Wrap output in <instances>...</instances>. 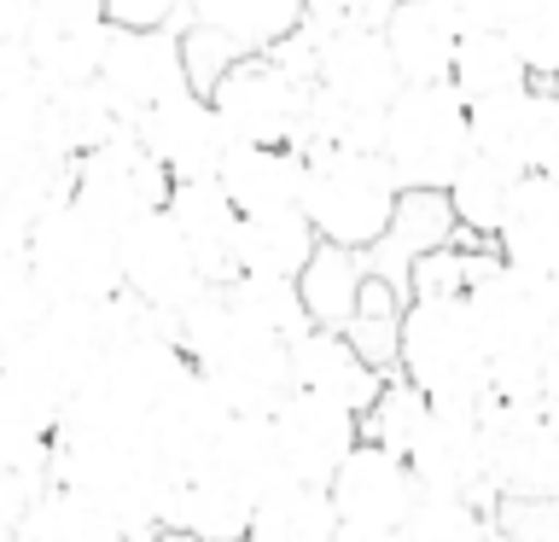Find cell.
<instances>
[{
    "label": "cell",
    "mask_w": 559,
    "mask_h": 542,
    "mask_svg": "<svg viewBox=\"0 0 559 542\" xmlns=\"http://www.w3.org/2000/svg\"><path fill=\"white\" fill-rule=\"evenodd\" d=\"M484 461L496 502H542L559 496V437L542 402H484Z\"/></svg>",
    "instance_id": "cell-9"
},
{
    "label": "cell",
    "mask_w": 559,
    "mask_h": 542,
    "mask_svg": "<svg viewBox=\"0 0 559 542\" xmlns=\"http://www.w3.org/2000/svg\"><path fill=\"white\" fill-rule=\"evenodd\" d=\"M478 257L484 251H466V245H431L408 262V292H466Z\"/></svg>",
    "instance_id": "cell-38"
},
{
    "label": "cell",
    "mask_w": 559,
    "mask_h": 542,
    "mask_svg": "<svg viewBox=\"0 0 559 542\" xmlns=\"http://www.w3.org/2000/svg\"><path fill=\"white\" fill-rule=\"evenodd\" d=\"M251 496L234 484H216V479H192L181 472L169 496V514H164V531L169 537H210V542H234V537H251Z\"/></svg>",
    "instance_id": "cell-27"
},
{
    "label": "cell",
    "mask_w": 559,
    "mask_h": 542,
    "mask_svg": "<svg viewBox=\"0 0 559 542\" xmlns=\"http://www.w3.org/2000/svg\"><path fill=\"white\" fill-rule=\"evenodd\" d=\"M554 82H559V76H554Z\"/></svg>",
    "instance_id": "cell-43"
},
{
    "label": "cell",
    "mask_w": 559,
    "mask_h": 542,
    "mask_svg": "<svg viewBox=\"0 0 559 542\" xmlns=\"http://www.w3.org/2000/svg\"><path fill=\"white\" fill-rule=\"evenodd\" d=\"M169 187H175V175L164 169V157H157L146 140L134 134V122H129V129L111 134L105 146H94V152L76 157L70 199H76L82 210H94L99 222L129 227L134 216H146V210L169 204Z\"/></svg>",
    "instance_id": "cell-8"
},
{
    "label": "cell",
    "mask_w": 559,
    "mask_h": 542,
    "mask_svg": "<svg viewBox=\"0 0 559 542\" xmlns=\"http://www.w3.org/2000/svg\"><path fill=\"white\" fill-rule=\"evenodd\" d=\"M384 157L402 187L443 192L472 157V99L454 82H402L384 111Z\"/></svg>",
    "instance_id": "cell-4"
},
{
    "label": "cell",
    "mask_w": 559,
    "mask_h": 542,
    "mask_svg": "<svg viewBox=\"0 0 559 542\" xmlns=\"http://www.w3.org/2000/svg\"><path fill=\"white\" fill-rule=\"evenodd\" d=\"M314 251H321V227L309 222L304 204L257 210V216L239 222V269H251V274H286V280H297L309 269Z\"/></svg>",
    "instance_id": "cell-26"
},
{
    "label": "cell",
    "mask_w": 559,
    "mask_h": 542,
    "mask_svg": "<svg viewBox=\"0 0 559 542\" xmlns=\"http://www.w3.org/2000/svg\"><path fill=\"white\" fill-rule=\"evenodd\" d=\"M175 339H181V350L204 367L210 385H216L239 414H274L280 402L292 397L286 339L245 321V315L227 304L222 280H210V286L175 315Z\"/></svg>",
    "instance_id": "cell-1"
},
{
    "label": "cell",
    "mask_w": 559,
    "mask_h": 542,
    "mask_svg": "<svg viewBox=\"0 0 559 542\" xmlns=\"http://www.w3.org/2000/svg\"><path fill=\"white\" fill-rule=\"evenodd\" d=\"M251 542H338V507L332 490L297 472H274L257 490L251 507Z\"/></svg>",
    "instance_id": "cell-23"
},
{
    "label": "cell",
    "mask_w": 559,
    "mask_h": 542,
    "mask_svg": "<svg viewBox=\"0 0 559 542\" xmlns=\"http://www.w3.org/2000/svg\"><path fill=\"white\" fill-rule=\"evenodd\" d=\"M367 269H373V251H356V245L321 239V251L309 257L304 274H297V286H304V304H309L314 321L344 327L349 315H356V297H361Z\"/></svg>",
    "instance_id": "cell-31"
},
{
    "label": "cell",
    "mask_w": 559,
    "mask_h": 542,
    "mask_svg": "<svg viewBox=\"0 0 559 542\" xmlns=\"http://www.w3.org/2000/svg\"><path fill=\"white\" fill-rule=\"evenodd\" d=\"M17 537L24 542H117L129 531H122V519L105 502H94V496H82V490L52 479L41 496L29 502V514L17 519Z\"/></svg>",
    "instance_id": "cell-28"
},
{
    "label": "cell",
    "mask_w": 559,
    "mask_h": 542,
    "mask_svg": "<svg viewBox=\"0 0 559 542\" xmlns=\"http://www.w3.org/2000/svg\"><path fill=\"white\" fill-rule=\"evenodd\" d=\"M47 309H52V292L29 269V251H0V356L12 344H24Z\"/></svg>",
    "instance_id": "cell-35"
},
{
    "label": "cell",
    "mask_w": 559,
    "mask_h": 542,
    "mask_svg": "<svg viewBox=\"0 0 559 542\" xmlns=\"http://www.w3.org/2000/svg\"><path fill=\"white\" fill-rule=\"evenodd\" d=\"M402 181L384 152L361 146H309V181H304V210L332 245H356L379 251L396 222Z\"/></svg>",
    "instance_id": "cell-3"
},
{
    "label": "cell",
    "mask_w": 559,
    "mask_h": 542,
    "mask_svg": "<svg viewBox=\"0 0 559 542\" xmlns=\"http://www.w3.org/2000/svg\"><path fill=\"white\" fill-rule=\"evenodd\" d=\"M489 332L466 292H408L396 367L443 409H484L489 397Z\"/></svg>",
    "instance_id": "cell-2"
},
{
    "label": "cell",
    "mask_w": 559,
    "mask_h": 542,
    "mask_svg": "<svg viewBox=\"0 0 559 542\" xmlns=\"http://www.w3.org/2000/svg\"><path fill=\"white\" fill-rule=\"evenodd\" d=\"M484 537H501L496 507L472 496H443V490H419L408 531H402V542H484Z\"/></svg>",
    "instance_id": "cell-33"
},
{
    "label": "cell",
    "mask_w": 559,
    "mask_h": 542,
    "mask_svg": "<svg viewBox=\"0 0 559 542\" xmlns=\"http://www.w3.org/2000/svg\"><path fill=\"white\" fill-rule=\"evenodd\" d=\"M99 82L111 87V99L122 111H146V105L169 99L175 87H192L187 76V47L175 24H152V30H111L99 59Z\"/></svg>",
    "instance_id": "cell-14"
},
{
    "label": "cell",
    "mask_w": 559,
    "mask_h": 542,
    "mask_svg": "<svg viewBox=\"0 0 559 542\" xmlns=\"http://www.w3.org/2000/svg\"><path fill=\"white\" fill-rule=\"evenodd\" d=\"M111 17H105V0H35L29 17V59L41 70L47 87L64 82H87L99 76L105 42H111Z\"/></svg>",
    "instance_id": "cell-15"
},
{
    "label": "cell",
    "mask_w": 559,
    "mask_h": 542,
    "mask_svg": "<svg viewBox=\"0 0 559 542\" xmlns=\"http://www.w3.org/2000/svg\"><path fill=\"white\" fill-rule=\"evenodd\" d=\"M426 420H431V397L419 391L402 367H391L384 385H379V397L361 409V437H373V444H391V449L408 455Z\"/></svg>",
    "instance_id": "cell-34"
},
{
    "label": "cell",
    "mask_w": 559,
    "mask_h": 542,
    "mask_svg": "<svg viewBox=\"0 0 559 542\" xmlns=\"http://www.w3.org/2000/svg\"><path fill=\"white\" fill-rule=\"evenodd\" d=\"M356 444H361V409H349V402H338V397L297 391V385H292V397L274 409L280 467L297 472V479L326 484Z\"/></svg>",
    "instance_id": "cell-12"
},
{
    "label": "cell",
    "mask_w": 559,
    "mask_h": 542,
    "mask_svg": "<svg viewBox=\"0 0 559 542\" xmlns=\"http://www.w3.org/2000/svg\"><path fill=\"white\" fill-rule=\"evenodd\" d=\"M210 105H216V117L227 122L234 140H292V146H304L314 82L286 70L269 47L234 52L227 70L210 82Z\"/></svg>",
    "instance_id": "cell-7"
},
{
    "label": "cell",
    "mask_w": 559,
    "mask_h": 542,
    "mask_svg": "<svg viewBox=\"0 0 559 542\" xmlns=\"http://www.w3.org/2000/svg\"><path fill=\"white\" fill-rule=\"evenodd\" d=\"M513 187H519V169H507L501 157H489L472 146V157L461 169H454V181L443 187L449 192V216L466 227V234H484V239H496V227L507 216V199H513Z\"/></svg>",
    "instance_id": "cell-30"
},
{
    "label": "cell",
    "mask_w": 559,
    "mask_h": 542,
    "mask_svg": "<svg viewBox=\"0 0 559 542\" xmlns=\"http://www.w3.org/2000/svg\"><path fill=\"white\" fill-rule=\"evenodd\" d=\"M437 7H443L461 30H478V24H501L507 0H437Z\"/></svg>",
    "instance_id": "cell-41"
},
{
    "label": "cell",
    "mask_w": 559,
    "mask_h": 542,
    "mask_svg": "<svg viewBox=\"0 0 559 542\" xmlns=\"http://www.w3.org/2000/svg\"><path fill=\"white\" fill-rule=\"evenodd\" d=\"M52 479H35V472H17V467H0V519H24L29 514V502L41 496Z\"/></svg>",
    "instance_id": "cell-40"
},
{
    "label": "cell",
    "mask_w": 559,
    "mask_h": 542,
    "mask_svg": "<svg viewBox=\"0 0 559 542\" xmlns=\"http://www.w3.org/2000/svg\"><path fill=\"white\" fill-rule=\"evenodd\" d=\"M24 251L52 297H117L122 292V227L99 222L76 199L47 204L29 227Z\"/></svg>",
    "instance_id": "cell-5"
},
{
    "label": "cell",
    "mask_w": 559,
    "mask_h": 542,
    "mask_svg": "<svg viewBox=\"0 0 559 542\" xmlns=\"http://www.w3.org/2000/svg\"><path fill=\"white\" fill-rule=\"evenodd\" d=\"M496 245L507 262L536 274H559V175L554 169H524L507 216L496 227Z\"/></svg>",
    "instance_id": "cell-22"
},
{
    "label": "cell",
    "mask_w": 559,
    "mask_h": 542,
    "mask_svg": "<svg viewBox=\"0 0 559 542\" xmlns=\"http://www.w3.org/2000/svg\"><path fill=\"white\" fill-rule=\"evenodd\" d=\"M332 507H338V542H402L408 514L419 502V472L402 449L361 437L326 479Z\"/></svg>",
    "instance_id": "cell-6"
},
{
    "label": "cell",
    "mask_w": 559,
    "mask_h": 542,
    "mask_svg": "<svg viewBox=\"0 0 559 542\" xmlns=\"http://www.w3.org/2000/svg\"><path fill=\"white\" fill-rule=\"evenodd\" d=\"M472 146L507 169H554L559 157V82H519L507 94L472 99Z\"/></svg>",
    "instance_id": "cell-11"
},
{
    "label": "cell",
    "mask_w": 559,
    "mask_h": 542,
    "mask_svg": "<svg viewBox=\"0 0 559 542\" xmlns=\"http://www.w3.org/2000/svg\"><path fill=\"white\" fill-rule=\"evenodd\" d=\"M542 414H548V426H554V437H559V385H554L548 397H542Z\"/></svg>",
    "instance_id": "cell-42"
},
{
    "label": "cell",
    "mask_w": 559,
    "mask_h": 542,
    "mask_svg": "<svg viewBox=\"0 0 559 542\" xmlns=\"http://www.w3.org/2000/svg\"><path fill=\"white\" fill-rule=\"evenodd\" d=\"M169 216L181 222V234L192 239L210 280H234L239 274V222L245 210L234 204V192L222 187V175H181L169 187Z\"/></svg>",
    "instance_id": "cell-20"
},
{
    "label": "cell",
    "mask_w": 559,
    "mask_h": 542,
    "mask_svg": "<svg viewBox=\"0 0 559 542\" xmlns=\"http://www.w3.org/2000/svg\"><path fill=\"white\" fill-rule=\"evenodd\" d=\"M227 420H234V402L210 385V374L199 362H187L181 374L164 385V397L152 402V432H157V444L175 455L181 472L210 449V437H216Z\"/></svg>",
    "instance_id": "cell-21"
},
{
    "label": "cell",
    "mask_w": 559,
    "mask_h": 542,
    "mask_svg": "<svg viewBox=\"0 0 559 542\" xmlns=\"http://www.w3.org/2000/svg\"><path fill=\"white\" fill-rule=\"evenodd\" d=\"M344 332L356 339L379 367H396V339H402V297L396 286L384 280L379 269H367L361 280V297H356V315L344 321Z\"/></svg>",
    "instance_id": "cell-36"
},
{
    "label": "cell",
    "mask_w": 559,
    "mask_h": 542,
    "mask_svg": "<svg viewBox=\"0 0 559 542\" xmlns=\"http://www.w3.org/2000/svg\"><path fill=\"white\" fill-rule=\"evenodd\" d=\"M129 129V111L111 99V87L99 76L87 82H64V87H47V105H41V146L59 152V157H82L105 146L111 134Z\"/></svg>",
    "instance_id": "cell-24"
},
{
    "label": "cell",
    "mask_w": 559,
    "mask_h": 542,
    "mask_svg": "<svg viewBox=\"0 0 559 542\" xmlns=\"http://www.w3.org/2000/svg\"><path fill=\"white\" fill-rule=\"evenodd\" d=\"M314 87L326 99L367 105V111H391V99L402 94V70L391 59L379 24H349L321 35V59H314Z\"/></svg>",
    "instance_id": "cell-17"
},
{
    "label": "cell",
    "mask_w": 559,
    "mask_h": 542,
    "mask_svg": "<svg viewBox=\"0 0 559 542\" xmlns=\"http://www.w3.org/2000/svg\"><path fill=\"white\" fill-rule=\"evenodd\" d=\"M501 30L513 35L531 76H542V82L559 76V0H507Z\"/></svg>",
    "instance_id": "cell-37"
},
{
    "label": "cell",
    "mask_w": 559,
    "mask_h": 542,
    "mask_svg": "<svg viewBox=\"0 0 559 542\" xmlns=\"http://www.w3.org/2000/svg\"><path fill=\"white\" fill-rule=\"evenodd\" d=\"M408 461H414V472H419L426 490L472 496V502L496 507L489 461H484V409H443V402H431V420L419 426Z\"/></svg>",
    "instance_id": "cell-16"
},
{
    "label": "cell",
    "mask_w": 559,
    "mask_h": 542,
    "mask_svg": "<svg viewBox=\"0 0 559 542\" xmlns=\"http://www.w3.org/2000/svg\"><path fill=\"white\" fill-rule=\"evenodd\" d=\"M122 286L146 309L169 315V321L210 286L204 262L192 251V239L181 234V222L169 216V204H157L122 227Z\"/></svg>",
    "instance_id": "cell-10"
},
{
    "label": "cell",
    "mask_w": 559,
    "mask_h": 542,
    "mask_svg": "<svg viewBox=\"0 0 559 542\" xmlns=\"http://www.w3.org/2000/svg\"><path fill=\"white\" fill-rule=\"evenodd\" d=\"M216 175H222V187L234 192V204L245 216H257V210H286V204H304L309 152L292 146V140H234Z\"/></svg>",
    "instance_id": "cell-19"
},
{
    "label": "cell",
    "mask_w": 559,
    "mask_h": 542,
    "mask_svg": "<svg viewBox=\"0 0 559 542\" xmlns=\"http://www.w3.org/2000/svg\"><path fill=\"white\" fill-rule=\"evenodd\" d=\"M181 47H187V76H192V87H204V94H210V82L227 70V59H234V52L222 47L216 30H181Z\"/></svg>",
    "instance_id": "cell-39"
},
{
    "label": "cell",
    "mask_w": 559,
    "mask_h": 542,
    "mask_svg": "<svg viewBox=\"0 0 559 542\" xmlns=\"http://www.w3.org/2000/svg\"><path fill=\"white\" fill-rule=\"evenodd\" d=\"M449 82L466 99H489V94H507V87L531 82V64H524V52L513 47V35L501 24H478V30H461Z\"/></svg>",
    "instance_id": "cell-29"
},
{
    "label": "cell",
    "mask_w": 559,
    "mask_h": 542,
    "mask_svg": "<svg viewBox=\"0 0 559 542\" xmlns=\"http://www.w3.org/2000/svg\"><path fill=\"white\" fill-rule=\"evenodd\" d=\"M384 42L402 70V82H449L454 47H461V24L437 7V0H396L384 12Z\"/></svg>",
    "instance_id": "cell-25"
},
{
    "label": "cell",
    "mask_w": 559,
    "mask_h": 542,
    "mask_svg": "<svg viewBox=\"0 0 559 542\" xmlns=\"http://www.w3.org/2000/svg\"><path fill=\"white\" fill-rule=\"evenodd\" d=\"M286 350H292V385L297 391L338 397V402H349V409H367V402L379 397L384 374H391V367H379L344 327H332V321L297 327L286 339Z\"/></svg>",
    "instance_id": "cell-18"
},
{
    "label": "cell",
    "mask_w": 559,
    "mask_h": 542,
    "mask_svg": "<svg viewBox=\"0 0 559 542\" xmlns=\"http://www.w3.org/2000/svg\"><path fill=\"white\" fill-rule=\"evenodd\" d=\"M222 292H227V304H234L251 327L280 332V339H292L297 327L314 321L309 304H304V286L286 280V274H251V269H239L234 280H222Z\"/></svg>",
    "instance_id": "cell-32"
},
{
    "label": "cell",
    "mask_w": 559,
    "mask_h": 542,
    "mask_svg": "<svg viewBox=\"0 0 559 542\" xmlns=\"http://www.w3.org/2000/svg\"><path fill=\"white\" fill-rule=\"evenodd\" d=\"M129 122H134V134L164 157V169L175 181H181V175H216L227 146H234V134H227V122L216 117V105H210L204 87H175L169 99L134 111Z\"/></svg>",
    "instance_id": "cell-13"
}]
</instances>
